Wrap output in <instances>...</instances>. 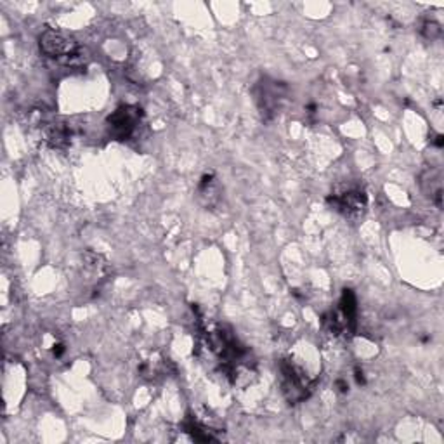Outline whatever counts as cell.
<instances>
[{
	"instance_id": "cell-14",
	"label": "cell",
	"mask_w": 444,
	"mask_h": 444,
	"mask_svg": "<svg viewBox=\"0 0 444 444\" xmlns=\"http://www.w3.org/2000/svg\"><path fill=\"white\" fill-rule=\"evenodd\" d=\"M65 346H63V344H54L53 346V353H54V356L56 358H61L63 354H65Z\"/></svg>"
},
{
	"instance_id": "cell-13",
	"label": "cell",
	"mask_w": 444,
	"mask_h": 444,
	"mask_svg": "<svg viewBox=\"0 0 444 444\" xmlns=\"http://www.w3.org/2000/svg\"><path fill=\"white\" fill-rule=\"evenodd\" d=\"M335 389H337L340 394H347V392H349V386H347V382L346 380H337V382H335Z\"/></svg>"
},
{
	"instance_id": "cell-11",
	"label": "cell",
	"mask_w": 444,
	"mask_h": 444,
	"mask_svg": "<svg viewBox=\"0 0 444 444\" xmlns=\"http://www.w3.org/2000/svg\"><path fill=\"white\" fill-rule=\"evenodd\" d=\"M441 33H443L441 26H439L435 21H425V23H423V25H422V35H423V37H425V38L435 40V38L441 37Z\"/></svg>"
},
{
	"instance_id": "cell-2",
	"label": "cell",
	"mask_w": 444,
	"mask_h": 444,
	"mask_svg": "<svg viewBox=\"0 0 444 444\" xmlns=\"http://www.w3.org/2000/svg\"><path fill=\"white\" fill-rule=\"evenodd\" d=\"M38 46L47 58H53L66 66H83L87 61V56H83V49L77 40L63 31L46 30L40 35Z\"/></svg>"
},
{
	"instance_id": "cell-6",
	"label": "cell",
	"mask_w": 444,
	"mask_h": 444,
	"mask_svg": "<svg viewBox=\"0 0 444 444\" xmlns=\"http://www.w3.org/2000/svg\"><path fill=\"white\" fill-rule=\"evenodd\" d=\"M326 203L331 210L339 212L349 221H358L365 215L368 207V196L365 190L358 186H347L334 191L326 196Z\"/></svg>"
},
{
	"instance_id": "cell-9",
	"label": "cell",
	"mask_w": 444,
	"mask_h": 444,
	"mask_svg": "<svg viewBox=\"0 0 444 444\" xmlns=\"http://www.w3.org/2000/svg\"><path fill=\"white\" fill-rule=\"evenodd\" d=\"M198 200L203 207L207 209H212V207L217 205L219 202V186H217V179H215L214 174H203L202 179L198 182Z\"/></svg>"
},
{
	"instance_id": "cell-15",
	"label": "cell",
	"mask_w": 444,
	"mask_h": 444,
	"mask_svg": "<svg viewBox=\"0 0 444 444\" xmlns=\"http://www.w3.org/2000/svg\"><path fill=\"white\" fill-rule=\"evenodd\" d=\"M434 144H435V146H438V148H443V146H444V138H443L441 134H439L438 138L434 139Z\"/></svg>"
},
{
	"instance_id": "cell-3",
	"label": "cell",
	"mask_w": 444,
	"mask_h": 444,
	"mask_svg": "<svg viewBox=\"0 0 444 444\" xmlns=\"http://www.w3.org/2000/svg\"><path fill=\"white\" fill-rule=\"evenodd\" d=\"M321 325L335 337H353L358 326V301L351 288H344L339 306L323 314Z\"/></svg>"
},
{
	"instance_id": "cell-1",
	"label": "cell",
	"mask_w": 444,
	"mask_h": 444,
	"mask_svg": "<svg viewBox=\"0 0 444 444\" xmlns=\"http://www.w3.org/2000/svg\"><path fill=\"white\" fill-rule=\"evenodd\" d=\"M200 349L212 356L219 371L233 386H239L243 383V378L255 373V359L252 351L239 342L231 328L215 325L209 330H203Z\"/></svg>"
},
{
	"instance_id": "cell-5",
	"label": "cell",
	"mask_w": 444,
	"mask_h": 444,
	"mask_svg": "<svg viewBox=\"0 0 444 444\" xmlns=\"http://www.w3.org/2000/svg\"><path fill=\"white\" fill-rule=\"evenodd\" d=\"M254 94L255 105H257L259 111H261L262 118L273 120L276 115H279V111L285 106L288 94V86L285 82H279V80L262 77L252 89Z\"/></svg>"
},
{
	"instance_id": "cell-8",
	"label": "cell",
	"mask_w": 444,
	"mask_h": 444,
	"mask_svg": "<svg viewBox=\"0 0 444 444\" xmlns=\"http://www.w3.org/2000/svg\"><path fill=\"white\" fill-rule=\"evenodd\" d=\"M441 170L439 169H430L425 170L420 175V186L422 191L425 193L432 202L438 205V209L443 207V181H441Z\"/></svg>"
},
{
	"instance_id": "cell-4",
	"label": "cell",
	"mask_w": 444,
	"mask_h": 444,
	"mask_svg": "<svg viewBox=\"0 0 444 444\" xmlns=\"http://www.w3.org/2000/svg\"><path fill=\"white\" fill-rule=\"evenodd\" d=\"M279 386L286 401L290 405H299L313 394L316 380L311 378L307 371L294 359L283 358L279 361Z\"/></svg>"
},
{
	"instance_id": "cell-7",
	"label": "cell",
	"mask_w": 444,
	"mask_h": 444,
	"mask_svg": "<svg viewBox=\"0 0 444 444\" xmlns=\"http://www.w3.org/2000/svg\"><path fill=\"white\" fill-rule=\"evenodd\" d=\"M143 110L139 106L127 105L120 106L118 110H115L110 117L106 118V127L108 132L113 139L117 141H127L132 135L135 134V130L139 129L143 122Z\"/></svg>"
},
{
	"instance_id": "cell-12",
	"label": "cell",
	"mask_w": 444,
	"mask_h": 444,
	"mask_svg": "<svg viewBox=\"0 0 444 444\" xmlns=\"http://www.w3.org/2000/svg\"><path fill=\"white\" fill-rule=\"evenodd\" d=\"M354 380L358 386H365L366 383V378H365V373H363L361 368H354Z\"/></svg>"
},
{
	"instance_id": "cell-10",
	"label": "cell",
	"mask_w": 444,
	"mask_h": 444,
	"mask_svg": "<svg viewBox=\"0 0 444 444\" xmlns=\"http://www.w3.org/2000/svg\"><path fill=\"white\" fill-rule=\"evenodd\" d=\"M46 141L49 143V146L63 150L66 148L71 141V130L66 123L63 122H53L46 127Z\"/></svg>"
}]
</instances>
